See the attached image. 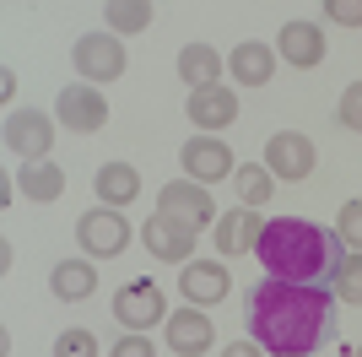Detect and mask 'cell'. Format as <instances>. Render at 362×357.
<instances>
[{
	"instance_id": "cell-4",
	"label": "cell",
	"mask_w": 362,
	"mask_h": 357,
	"mask_svg": "<svg viewBox=\"0 0 362 357\" xmlns=\"http://www.w3.org/2000/svg\"><path fill=\"white\" fill-rule=\"evenodd\" d=\"M265 168H271L276 184H298V178L314 174V141L298 130H276L265 141Z\"/></svg>"
},
{
	"instance_id": "cell-25",
	"label": "cell",
	"mask_w": 362,
	"mask_h": 357,
	"mask_svg": "<svg viewBox=\"0 0 362 357\" xmlns=\"http://www.w3.org/2000/svg\"><path fill=\"white\" fill-rule=\"evenodd\" d=\"M54 357H98V336L92 330H60Z\"/></svg>"
},
{
	"instance_id": "cell-3",
	"label": "cell",
	"mask_w": 362,
	"mask_h": 357,
	"mask_svg": "<svg viewBox=\"0 0 362 357\" xmlns=\"http://www.w3.org/2000/svg\"><path fill=\"white\" fill-rule=\"evenodd\" d=\"M114 319H119L124 330H151L157 319H168V303H163V287L151 282V276H141V282H130V287H119L114 293Z\"/></svg>"
},
{
	"instance_id": "cell-23",
	"label": "cell",
	"mask_w": 362,
	"mask_h": 357,
	"mask_svg": "<svg viewBox=\"0 0 362 357\" xmlns=\"http://www.w3.org/2000/svg\"><path fill=\"white\" fill-rule=\"evenodd\" d=\"M108 16V33H141L151 22V6L146 0H114V6H103Z\"/></svg>"
},
{
	"instance_id": "cell-5",
	"label": "cell",
	"mask_w": 362,
	"mask_h": 357,
	"mask_svg": "<svg viewBox=\"0 0 362 357\" xmlns=\"http://www.w3.org/2000/svg\"><path fill=\"white\" fill-rule=\"evenodd\" d=\"M157 217H173V222H184V227H206L216 217V206H211V190H200L195 178H173V184H163V195H157Z\"/></svg>"
},
{
	"instance_id": "cell-7",
	"label": "cell",
	"mask_w": 362,
	"mask_h": 357,
	"mask_svg": "<svg viewBox=\"0 0 362 357\" xmlns=\"http://www.w3.org/2000/svg\"><path fill=\"white\" fill-rule=\"evenodd\" d=\"M179 163H184V178H195V184H222L233 178V147L216 141V135H195L189 147H179Z\"/></svg>"
},
{
	"instance_id": "cell-1",
	"label": "cell",
	"mask_w": 362,
	"mask_h": 357,
	"mask_svg": "<svg viewBox=\"0 0 362 357\" xmlns=\"http://www.w3.org/2000/svg\"><path fill=\"white\" fill-rule=\"evenodd\" d=\"M335 287H308V282H281L259 276L243 298V325L249 341H259L271 357H314L335 341Z\"/></svg>"
},
{
	"instance_id": "cell-6",
	"label": "cell",
	"mask_w": 362,
	"mask_h": 357,
	"mask_svg": "<svg viewBox=\"0 0 362 357\" xmlns=\"http://www.w3.org/2000/svg\"><path fill=\"white\" fill-rule=\"evenodd\" d=\"M76 238H81L87 254L114 260V254H124V244H130V222H124L114 206H98V211H87V217L76 222Z\"/></svg>"
},
{
	"instance_id": "cell-29",
	"label": "cell",
	"mask_w": 362,
	"mask_h": 357,
	"mask_svg": "<svg viewBox=\"0 0 362 357\" xmlns=\"http://www.w3.org/2000/svg\"><path fill=\"white\" fill-rule=\"evenodd\" d=\"M108 357H157V352H151V341H146V336H136V330H130L124 341H114V346H108Z\"/></svg>"
},
{
	"instance_id": "cell-27",
	"label": "cell",
	"mask_w": 362,
	"mask_h": 357,
	"mask_svg": "<svg viewBox=\"0 0 362 357\" xmlns=\"http://www.w3.org/2000/svg\"><path fill=\"white\" fill-rule=\"evenodd\" d=\"M341 125L362 135V81H351V87L341 92Z\"/></svg>"
},
{
	"instance_id": "cell-18",
	"label": "cell",
	"mask_w": 362,
	"mask_h": 357,
	"mask_svg": "<svg viewBox=\"0 0 362 357\" xmlns=\"http://www.w3.org/2000/svg\"><path fill=\"white\" fill-rule=\"evenodd\" d=\"M98 195H103V206H130V200H136L141 195V174L130 163H103L98 168Z\"/></svg>"
},
{
	"instance_id": "cell-12",
	"label": "cell",
	"mask_w": 362,
	"mask_h": 357,
	"mask_svg": "<svg viewBox=\"0 0 362 357\" xmlns=\"http://www.w3.org/2000/svg\"><path fill=\"white\" fill-rule=\"evenodd\" d=\"M163 325H168V346H173L179 357H200L216 341V325L206 319V309H195V303H184L179 314H168Z\"/></svg>"
},
{
	"instance_id": "cell-31",
	"label": "cell",
	"mask_w": 362,
	"mask_h": 357,
	"mask_svg": "<svg viewBox=\"0 0 362 357\" xmlns=\"http://www.w3.org/2000/svg\"><path fill=\"white\" fill-rule=\"evenodd\" d=\"M357 357H362V346H357Z\"/></svg>"
},
{
	"instance_id": "cell-24",
	"label": "cell",
	"mask_w": 362,
	"mask_h": 357,
	"mask_svg": "<svg viewBox=\"0 0 362 357\" xmlns=\"http://www.w3.org/2000/svg\"><path fill=\"white\" fill-rule=\"evenodd\" d=\"M335 298L341 303H362V254H346V266L335 276Z\"/></svg>"
},
{
	"instance_id": "cell-30",
	"label": "cell",
	"mask_w": 362,
	"mask_h": 357,
	"mask_svg": "<svg viewBox=\"0 0 362 357\" xmlns=\"http://www.w3.org/2000/svg\"><path fill=\"white\" fill-rule=\"evenodd\" d=\"M222 357H259V341H233Z\"/></svg>"
},
{
	"instance_id": "cell-17",
	"label": "cell",
	"mask_w": 362,
	"mask_h": 357,
	"mask_svg": "<svg viewBox=\"0 0 362 357\" xmlns=\"http://www.w3.org/2000/svg\"><path fill=\"white\" fill-rule=\"evenodd\" d=\"M189 119H195L200 130H227V125L238 119V98L227 87H206V92L189 98Z\"/></svg>"
},
{
	"instance_id": "cell-9",
	"label": "cell",
	"mask_w": 362,
	"mask_h": 357,
	"mask_svg": "<svg viewBox=\"0 0 362 357\" xmlns=\"http://www.w3.org/2000/svg\"><path fill=\"white\" fill-rule=\"evenodd\" d=\"M76 71L87 76V81H114V76H124V49L114 33H87V38H76L71 49Z\"/></svg>"
},
{
	"instance_id": "cell-15",
	"label": "cell",
	"mask_w": 362,
	"mask_h": 357,
	"mask_svg": "<svg viewBox=\"0 0 362 357\" xmlns=\"http://www.w3.org/2000/svg\"><path fill=\"white\" fill-rule=\"evenodd\" d=\"M259 233H265V222H259L249 206L216 217V249H222V254H249V249L259 244Z\"/></svg>"
},
{
	"instance_id": "cell-10",
	"label": "cell",
	"mask_w": 362,
	"mask_h": 357,
	"mask_svg": "<svg viewBox=\"0 0 362 357\" xmlns=\"http://www.w3.org/2000/svg\"><path fill=\"white\" fill-rule=\"evenodd\" d=\"M60 125L76 135H98L108 125V103L98 87H65L60 92Z\"/></svg>"
},
{
	"instance_id": "cell-2",
	"label": "cell",
	"mask_w": 362,
	"mask_h": 357,
	"mask_svg": "<svg viewBox=\"0 0 362 357\" xmlns=\"http://www.w3.org/2000/svg\"><path fill=\"white\" fill-rule=\"evenodd\" d=\"M255 254H259V266H265V276L335 287V276L346 266V238L335 233V227L308 222V217H276V222H265Z\"/></svg>"
},
{
	"instance_id": "cell-21",
	"label": "cell",
	"mask_w": 362,
	"mask_h": 357,
	"mask_svg": "<svg viewBox=\"0 0 362 357\" xmlns=\"http://www.w3.org/2000/svg\"><path fill=\"white\" fill-rule=\"evenodd\" d=\"M22 195L28 200H54V195L65 190V168L60 163H22Z\"/></svg>"
},
{
	"instance_id": "cell-8",
	"label": "cell",
	"mask_w": 362,
	"mask_h": 357,
	"mask_svg": "<svg viewBox=\"0 0 362 357\" xmlns=\"http://www.w3.org/2000/svg\"><path fill=\"white\" fill-rule=\"evenodd\" d=\"M6 147L22 157V163H49V147H54V125L38 108H22V114L6 119Z\"/></svg>"
},
{
	"instance_id": "cell-14",
	"label": "cell",
	"mask_w": 362,
	"mask_h": 357,
	"mask_svg": "<svg viewBox=\"0 0 362 357\" xmlns=\"http://www.w3.org/2000/svg\"><path fill=\"white\" fill-rule=\"evenodd\" d=\"M179 293H184V303H195V309L222 303L227 298V271L216 266V260H189L184 276H179Z\"/></svg>"
},
{
	"instance_id": "cell-20",
	"label": "cell",
	"mask_w": 362,
	"mask_h": 357,
	"mask_svg": "<svg viewBox=\"0 0 362 357\" xmlns=\"http://www.w3.org/2000/svg\"><path fill=\"white\" fill-rule=\"evenodd\" d=\"M49 287H54V298H65V303H81V298L98 293V276H92V266H81V260H60Z\"/></svg>"
},
{
	"instance_id": "cell-22",
	"label": "cell",
	"mask_w": 362,
	"mask_h": 357,
	"mask_svg": "<svg viewBox=\"0 0 362 357\" xmlns=\"http://www.w3.org/2000/svg\"><path fill=\"white\" fill-rule=\"evenodd\" d=\"M271 195H276L271 168H265V163H238V200H243V206L255 211V206H265Z\"/></svg>"
},
{
	"instance_id": "cell-13",
	"label": "cell",
	"mask_w": 362,
	"mask_h": 357,
	"mask_svg": "<svg viewBox=\"0 0 362 357\" xmlns=\"http://www.w3.org/2000/svg\"><path fill=\"white\" fill-rule=\"evenodd\" d=\"M276 55L287 60V65H298V71L319 65V60H325V28H319V22H287L281 38H276Z\"/></svg>"
},
{
	"instance_id": "cell-11",
	"label": "cell",
	"mask_w": 362,
	"mask_h": 357,
	"mask_svg": "<svg viewBox=\"0 0 362 357\" xmlns=\"http://www.w3.org/2000/svg\"><path fill=\"white\" fill-rule=\"evenodd\" d=\"M195 227L173 222V217H151L146 227H141V244L151 249V260H173V266H184L189 254H195Z\"/></svg>"
},
{
	"instance_id": "cell-26",
	"label": "cell",
	"mask_w": 362,
	"mask_h": 357,
	"mask_svg": "<svg viewBox=\"0 0 362 357\" xmlns=\"http://www.w3.org/2000/svg\"><path fill=\"white\" fill-rule=\"evenodd\" d=\"M335 233H341L351 249L362 254V200H346V206H341V222H335Z\"/></svg>"
},
{
	"instance_id": "cell-16",
	"label": "cell",
	"mask_w": 362,
	"mask_h": 357,
	"mask_svg": "<svg viewBox=\"0 0 362 357\" xmlns=\"http://www.w3.org/2000/svg\"><path fill=\"white\" fill-rule=\"evenodd\" d=\"M227 71L238 76V87H265V81L276 76V49H271V44H255V38H249V44L233 49Z\"/></svg>"
},
{
	"instance_id": "cell-19",
	"label": "cell",
	"mask_w": 362,
	"mask_h": 357,
	"mask_svg": "<svg viewBox=\"0 0 362 357\" xmlns=\"http://www.w3.org/2000/svg\"><path fill=\"white\" fill-rule=\"evenodd\" d=\"M179 76L189 81V92L216 87V76H222V60H216V49H211V44H189V49L179 55Z\"/></svg>"
},
{
	"instance_id": "cell-28",
	"label": "cell",
	"mask_w": 362,
	"mask_h": 357,
	"mask_svg": "<svg viewBox=\"0 0 362 357\" xmlns=\"http://www.w3.org/2000/svg\"><path fill=\"white\" fill-rule=\"evenodd\" d=\"M325 16H335L341 28H362V0H325Z\"/></svg>"
}]
</instances>
